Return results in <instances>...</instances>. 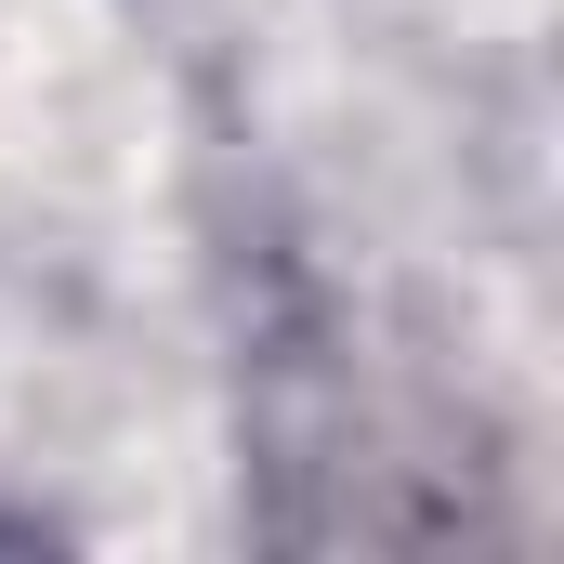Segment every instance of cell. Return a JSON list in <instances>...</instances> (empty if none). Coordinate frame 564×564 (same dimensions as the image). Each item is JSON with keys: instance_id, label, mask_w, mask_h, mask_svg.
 <instances>
[{"instance_id": "obj_1", "label": "cell", "mask_w": 564, "mask_h": 564, "mask_svg": "<svg viewBox=\"0 0 564 564\" xmlns=\"http://www.w3.org/2000/svg\"><path fill=\"white\" fill-rule=\"evenodd\" d=\"M0 539H13V525H0Z\"/></svg>"}]
</instances>
